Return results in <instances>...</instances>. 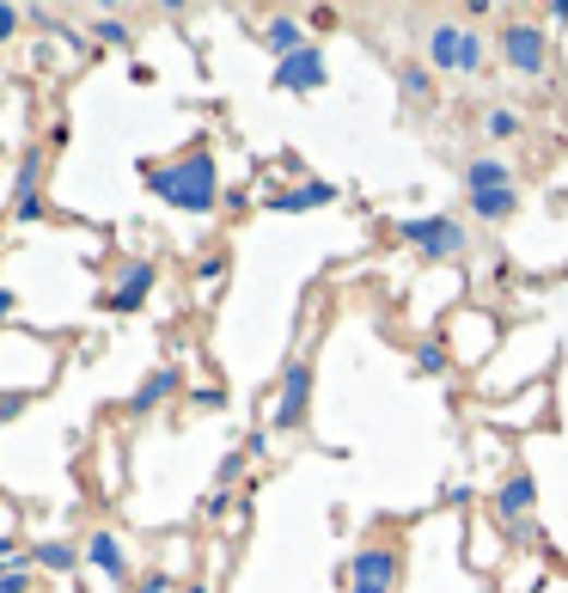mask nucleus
Returning <instances> with one entry per match:
<instances>
[{"mask_svg":"<svg viewBox=\"0 0 568 593\" xmlns=\"http://www.w3.org/2000/svg\"><path fill=\"white\" fill-rule=\"evenodd\" d=\"M32 562H37V576H80V569H86V550H80L74 538H37Z\"/></svg>","mask_w":568,"mask_h":593,"instance_id":"16","label":"nucleus"},{"mask_svg":"<svg viewBox=\"0 0 568 593\" xmlns=\"http://www.w3.org/2000/svg\"><path fill=\"white\" fill-rule=\"evenodd\" d=\"M476 135L490 141V147H507V141L525 135V110L507 105V98H495V105H483V117H476Z\"/></svg>","mask_w":568,"mask_h":593,"instance_id":"15","label":"nucleus"},{"mask_svg":"<svg viewBox=\"0 0 568 593\" xmlns=\"http://www.w3.org/2000/svg\"><path fill=\"white\" fill-rule=\"evenodd\" d=\"M232 515V489H208V501H202V520H227Z\"/></svg>","mask_w":568,"mask_h":593,"instance_id":"26","label":"nucleus"},{"mask_svg":"<svg viewBox=\"0 0 568 593\" xmlns=\"http://www.w3.org/2000/svg\"><path fill=\"white\" fill-rule=\"evenodd\" d=\"M44 172H49V154L44 147H25L19 172H13V203H44Z\"/></svg>","mask_w":568,"mask_h":593,"instance_id":"18","label":"nucleus"},{"mask_svg":"<svg viewBox=\"0 0 568 593\" xmlns=\"http://www.w3.org/2000/svg\"><path fill=\"white\" fill-rule=\"evenodd\" d=\"M403 588V550L391 538H373L349 557V593H398Z\"/></svg>","mask_w":568,"mask_h":593,"instance_id":"6","label":"nucleus"},{"mask_svg":"<svg viewBox=\"0 0 568 593\" xmlns=\"http://www.w3.org/2000/svg\"><path fill=\"white\" fill-rule=\"evenodd\" d=\"M464 208H471V220H483V227H507V220L520 215V184H513V190H483V196H464Z\"/></svg>","mask_w":568,"mask_h":593,"instance_id":"17","label":"nucleus"},{"mask_svg":"<svg viewBox=\"0 0 568 593\" xmlns=\"http://www.w3.org/2000/svg\"><path fill=\"white\" fill-rule=\"evenodd\" d=\"M19 25H25V13H19V7H7V0H0V49L13 44L19 37Z\"/></svg>","mask_w":568,"mask_h":593,"instance_id":"27","label":"nucleus"},{"mask_svg":"<svg viewBox=\"0 0 568 593\" xmlns=\"http://www.w3.org/2000/svg\"><path fill=\"white\" fill-rule=\"evenodd\" d=\"M93 44L129 49V44H135V19H123V13H98V19H93Z\"/></svg>","mask_w":568,"mask_h":593,"instance_id":"21","label":"nucleus"},{"mask_svg":"<svg viewBox=\"0 0 568 593\" xmlns=\"http://www.w3.org/2000/svg\"><path fill=\"white\" fill-rule=\"evenodd\" d=\"M398 93L410 98V105H428L434 98V68L428 62H403L398 68Z\"/></svg>","mask_w":568,"mask_h":593,"instance_id":"20","label":"nucleus"},{"mask_svg":"<svg viewBox=\"0 0 568 593\" xmlns=\"http://www.w3.org/2000/svg\"><path fill=\"white\" fill-rule=\"evenodd\" d=\"M159 288V264L154 257H129V264L110 269V288H105V313H141Z\"/></svg>","mask_w":568,"mask_h":593,"instance_id":"9","label":"nucleus"},{"mask_svg":"<svg viewBox=\"0 0 568 593\" xmlns=\"http://www.w3.org/2000/svg\"><path fill=\"white\" fill-rule=\"evenodd\" d=\"M190 593H215V588H208V581H196V588H190Z\"/></svg>","mask_w":568,"mask_h":593,"instance_id":"32","label":"nucleus"},{"mask_svg":"<svg viewBox=\"0 0 568 593\" xmlns=\"http://www.w3.org/2000/svg\"><path fill=\"white\" fill-rule=\"evenodd\" d=\"M80 550H86V569L105 581V593H129L135 588V562H129V545L117 538V527H93Z\"/></svg>","mask_w":568,"mask_h":593,"instance_id":"7","label":"nucleus"},{"mask_svg":"<svg viewBox=\"0 0 568 593\" xmlns=\"http://www.w3.org/2000/svg\"><path fill=\"white\" fill-rule=\"evenodd\" d=\"M398 239L415 251V257H428V264H464L471 245H476V233L459 215H403Z\"/></svg>","mask_w":568,"mask_h":593,"instance_id":"3","label":"nucleus"},{"mask_svg":"<svg viewBox=\"0 0 568 593\" xmlns=\"http://www.w3.org/2000/svg\"><path fill=\"white\" fill-rule=\"evenodd\" d=\"M276 93H293V98H312L330 86V62H324V49H300V56H288V62H276V80H269Z\"/></svg>","mask_w":568,"mask_h":593,"instance_id":"10","label":"nucleus"},{"mask_svg":"<svg viewBox=\"0 0 568 593\" xmlns=\"http://www.w3.org/2000/svg\"><path fill=\"white\" fill-rule=\"evenodd\" d=\"M245 465H251V459H245V447H232V453L215 465V489H232L239 477H245Z\"/></svg>","mask_w":568,"mask_h":593,"instance_id":"23","label":"nucleus"},{"mask_svg":"<svg viewBox=\"0 0 568 593\" xmlns=\"http://www.w3.org/2000/svg\"><path fill=\"white\" fill-rule=\"evenodd\" d=\"M13 410H25V391H7L0 398V416H13Z\"/></svg>","mask_w":568,"mask_h":593,"instance_id":"30","label":"nucleus"},{"mask_svg":"<svg viewBox=\"0 0 568 593\" xmlns=\"http://www.w3.org/2000/svg\"><path fill=\"white\" fill-rule=\"evenodd\" d=\"M422 56L440 80H476L490 68V37L471 19H428L422 25Z\"/></svg>","mask_w":568,"mask_h":593,"instance_id":"2","label":"nucleus"},{"mask_svg":"<svg viewBox=\"0 0 568 593\" xmlns=\"http://www.w3.org/2000/svg\"><path fill=\"white\" fill-rule=\"evenodd\" d=\"M312 355H293L288 367H281V379H276V428L281 435H293V428H306V416H312Z\"/></svg>","mask_w":568,"mask_h":593,"instance_id":"8","label":"nucleus"},{"mask_svg":"<svg viewBox=\"0 0 568 593\" xmlns=\"http://www.w3.org/2000/svg\"><path fill=\"white\" fill-rule=\"evenodd\" d=\"M147 196L178 208V215H215V208H227L220 159L208 147H190V154L166 159V166H147Z\"/></svg>","mask_w":568,"mask_h":593,"instance_id":"1","label":"nucleus"},{"mask_svg":"<svg viewBox=\"0 0 568 593\" xmlns=\"http://www.w3.org/2000/svg\"><path fill=\"white\" fill-rule=\"evenodd\" d=\"M190 398H196L202 410H208V404L220 410V404H227V386H220V379H215V386H190Z\"/></svg>","mask_w":568,"mask_h":593,"instance_id":"28","label":"nucleus"},{"mask_svg":"<svg viewBox=\"0 0 568 593\" xmlns=\"http://www.w3.org/2000/svg\"><path fill=\"white\" fill-rule=\"evenodd\" d=\"M178 588V576H171V569H147V576L135 581V593H171Z\"/></svg>","mask_w":568,"mask_h":593,"instance_id":"25","label":"nucleus"},{"mask_svg":"<svg viewBox=\"0 0 568 593\" xmlns=\"http://www.w3.org/2000/svg\"><path fill=\"white\" fill-rule=\"evenodd\" d=\"M37 588V562L19 557V562H0V593H32Z\"/></svg>","mask_w":568,"mask_h":593,"instance_id":"22","label":"nucleus"},{"mask_svg":"<svg viewBox=\"0 0 568 593\" xmlns=\"http://www.w3.org/2000/svg\"><path fill=\"white\" fill-rule=\"evenodd\" d=\"M0 520H7V508H0Z\"/></svg>","mask_w":568,"mask_h":593,"instance_id":"33","label":"nucleus"},{"mask_svg":"<svg viewBox=\"0 0 568 593\" xmlns=\"http://www.w3.org/2000/svg\"><path fill=\"white\" fill-rule=\"evenodd\" d=\"M263 49H269V56H276V62H288V56H300V49H312V37H306V25H300V19L293 13H269L263 19Z\"/></svg>","mask_w":568,"mask_h":593,"instance_id":"14","label":"nucleus"},{"mask_svg":"<svg viewBox=\"0 0 568 593\" xmlns=\"http://www.w3.org/2000/svg\"><path fill=\"white\" fill-rule=\"evenodd\" d=\"M410 367L422 379H440L446 367H452V349H446L440 337H422V343H410Z\"/></svg>","mask_w":568,"mask_h":593,"instance_id":"19","label":"nucleus"},{"mask_svg":"<svg viewBox=\"0 0 568 593\" xmlns=\"http://www.w3.org/2000/svg\"><path fill=\"white\" fill-rule=\"evenodd\" d=\"M269 447H276L269 428H251V435H245V459H269Z\"/></svg>","mask_w":568,"mask_h":593,"instance_id":"29","label":"nucleus"},{"mask_svg":"<svg viewBox=\"0 0 568 593\" xmlns=\"http://www.w3.org/2000/svg\"><path fill=\"white\" fill-rule=\"evenodd\" d=\"M13 306H19V294H13V288H0V325H7V313H13Z\"/></svg>","mask_w":568,"mask_h":593,"instance_id":"31","label":"nucleus"},{"mask_svg":"<svg viewBox=\"0 0 568 593\" xmlns=\"http://www.w3.org/2000/svg\"><path fill=\"white\" fill-rule=\"evenodd\" d=\"M459 184H464V196H483V190H513L520 172H513L507 154H471V159H459Z\"/></svg>","mask_w":568,"mask_h":593,"instance_id":"11","label":"nucleus"},{"mask_svg":"<svg viewBox=\"0 0 568 593\" xmlns=\"http://www.w3.org/2000/svg\"><path fill=\"white\" fill-rule=\"evenodd\" d=\"M178 391H184V367H147V374H141V386L129 391V416H154L159 404H171V398H178Z\"/></svg>","mask_w":568,"mask_h":593,"instance_id":"12","label":"nucleus"},{"mask_svg":"<svg viewBox=\"0 0 568 593\" xmlns=\"http://www.w3.org/2000/svg\"><path fill=\"white\" fill-rule=\"evenodd\" d=\"M495 56H501L507 74H525V80H544L551 74V32L537 19H507L495 32Z\"/></svg>","mask_w":568,"mask_h":593,"instance_id":"5","label":"nucleus"},{"mask_svg":"<svg viewBox=\"0 0 568 593\" xmlns=\"http://www.w3.org/2000/svg\"><path fill=\"white\" fill-rule=\"evenodd\" d=\"M495 527H501L507 545H532L537 538V477L525 465H513L495 484Z\"/></svg>","mask_w":568,"mask_h":593,"instance_id":"4","label":"nucleus"},{"mask_svg":"<svg viewBox=\"0 0 568 593\" xmlns=\"http://www.w3.org/2000/svg\"><path fill=\"white\" fill-rule=\"evenodd\" d=\"M227 251H208V257H202V264H196V281H202V288H220V281H227Z\"/></svg>","mask_w":568,"mask_h":593,"instance_id":"24","label":"nucleus"},{"mask_svg":"<svg viewBox=\"0 0 568 593\" xmlns=\"http://www.w3.org/2000/svg\"><path fill=\"white\" fill-rule=\"evenodd\" d=\"M330 203H342V190L330 184V178H306V184L263 196V208H269V215H306V208H330Z\"/></svg>","mask_w":568,"mask_h":593,"instance_id":"13","label":"nucleus"}]
</instances>
